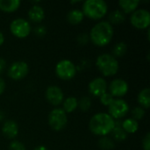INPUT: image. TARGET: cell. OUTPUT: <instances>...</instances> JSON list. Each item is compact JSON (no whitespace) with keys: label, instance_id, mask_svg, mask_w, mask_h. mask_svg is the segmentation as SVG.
<instances>
[{"label":"cell","instance_id":"1","mask_svg":"<svg viewBox=\"0 0 150 150\" xmlns=\"http://www.w3.org/2000/svg\"><path fill=\"white\" fill-rule=\"evenodd\" d=\"M115 120L106 112L94 114L89 123V128L92 134L98 136H107L115 127Z\"/></svg>","mask_w":150,"mask_h":150},{"label":"cell","instance_id":"2","mask_svg":"<svg viewBox=\"0 0 150 150\" xmlns=\"http://www.w3.org/2000/svg\"><path fill=\"white\" fill-rule=\"evenodd\" d=\"M113 34V26L108 21H100L91 28L89 38L96 46L105 47L111 42Z\"/></svg>","mask_w":150,"mask_h":150},{"label":"cell","instance_id":"3","mask_svg":"<svg viewBox=\"0 0 150 150\" xmlns=\"http://www.w3.org/2000/svg\"><path fill=\"white\" fill-rule=\"evenodd\" d=\"M108 11V5L104 0H86L83 4L82 11L84 16L91 19H100L105 17Z\"/></svg>","mask_w":150,"mask_h":150},{"label":"cell","instance_id":"4","mask_svg":"<svg viewBox=\"0 0 150 150\" xmlns=\"http://www.w3.org/2000/svg\"><path fill=\"white\" fill-rule=\"evenodd\" d=\"M96 65L100 73L105 76H115L120 69L118 60L111 54H102L98 56Z\"/></svg>","mask_w":150,"mask_h":150},{"label":"cell","instance_id":"5","mask_svg":"<svg viewBox=\"0 0 150 150\" xmlns=\"http://www.w3.org/2000/svg\"><path fill=\"white\" fill-rule=\"evenodd\" d=\"M55 74L60 79L69 81L75 77L76 74V67L70 60L64 59L57 62L55 66Z\"/></svg>","mask_w":150,"mask_h":150},{"label":"cell","instance_id":"6","mask_svg":"<svg viewBox=\"0 0 150 150\" xmlns=\"http://www.w3.org/2000/svg\"><path fill=\"white\" fill-rule=\"evenodd\" d=\"M68 123L67 113L62 108H54L48 114V124L54 131L62 130Z\"/></svg>","mask_w":150,"mask_h":150},{"label":"cell","instance_id":"7","mask_svg":"<svg viewBox=\"0 0 150 150\" xmlns=\"http://www.w3.org/2000/svg\"><path fill=\"white\" fill-rule=\"evenodd\" d=\"M11 33L18 39L26 38L31 33V25L29 21L23 18H17L10 24Z\"/></svg>","mask_w":150,"mask_h":150},{"label":"cell","instance_id":"8","mask_svg":"<svg viewBox=\"0 0 150 150\" xmlns=\"http://www.w3.org/2000/svg\"><path fill=\"white\" fill-rule=\"evenodd\" d=\"M129 112L128 104L122 98L114 99L108 106V114L115 120L124 118Z\"/></svg>","mask_w":150,"mask_h":150},{"label":"cell","instance_id":"9","mask_svg":"<svg viewBox=\"0 0 150 150\" xmlns=\"http://www.w3.org/2000/svg\"><path fill=\"white\" fill-rule=\"evenodd\" d=\"M133 26L139 30L146 29L150 25V13L146 9H138L134 11L130 17Z\"/></svg>","mask_w":150,"mask_h":150},{"label":"cell","instance_id":"10","mask_svg":"<svg viewBox=\"0 0 150 150\" xmlns=\"http://www.w3.org/2000/svg\"><path fill=\"white\" fill-rule=\"evenodd\" d=\"M29 71L28 64L24 61H17L11 64L8 69V76L12 80H21L25 78Z\"/></svg>","mask_w":150,"mask_h":150},{"label":"cell","instance_id":"11","mask_svg":"<svg viewBox=\"0 0 150 150\" xmlns=\"http://www.w3.org/2000/svg\"><path fill=\"white\" fill-rule=\"evenodd\" d=\"M46 99L49 104L54 106H57L61 105L64 100V94L62 89L55 85H51L47 87L45 92Z\"/></svg>","mask_w":150,"mask_h":150},{"label":"cell","instance_id":"12","mask_svg":"<svg viewBox=\"0 0 150 150\" xmlns=\"http://www.w3.org/2000/svg\"><path fill=\"white\" fill-rule=\"evenodd\" d=\"M109 93L114 98H120L125 96L128 91V83L120 78H116L112 80L109 84Z\"/></svg>","mask_w":150,"mask_h":150},{"label":"cell","instance_id":"13","mask_svg":"<svg viewBox=\"0 0 150 150\" xmlns=\"http://www.w3.org/2000/svg\"><path fill=\"white\" fill-rule=\"evenodd\" d=\"M88 89L92 96L99 98L101 95L107 91L108 84L105 79H104L103 77H96L90 82Z\"/></svg>","mask_w":150,"mask_h":150},{"label":"cell","instance_id":"14","mask_svg":"<svg viewBox=\"0 0 150 150\" xmlns=\"http://www.w3.org/2000/svg\"><path fill=\"white\" fill-rule=\"evenodd\" d=\"M3 134L8 139H14L18 134V125L16 121L9 120L4 122L2 127Z\"/></svg>","mask_w":150,"mask_h":150},{"label":"cell","instance_id":"15","mask_svg":"<svg viewBox=\"0 0 150 150\" xmlns=\"http://www.w3.org/2000/svg\"><path fill=\"white\" fill-rule=\"evenodd\" d=\"M28 18L33 23H40L45 18V11L40 5L34 4L28 11Z\"/></svg>","mask_w":150,"mask_h":150},{"label":"cell","instance_id":"16","mask_svg":"<svg viewBox=\"0 0 150 150\" xmlns=\"http://www.w3.org/2000/svg\"><path fill=\"white\" fill-rule=\"evenodd\" d=\"M140 4L139 0H120L119 6L121 9L120 11L126 15L129 13H133L137 10Z\"/></svg>","mask_w":150,"mask_h":150},{"label":"cell","instance_id":"17","mask_svg":"<svg viewBox=\"0 0 150 150\" xmlns=\"http://www.w3.org/2000/svg\"><path fill=\"white\" fill-rule=\"evenodd\" d=\"M21 4L19 0H0V10L4 12H13Z\"/></svg>","mask_w":150,"mask_h":150},{"label":"cell","instance_id":"18","mask_svg":"<svg viewBox=\"0 0 150 150\" xmlns=\"http://www.w3.org/2000/svg\"><path fill=\"white\" fill-rule=\"evenodd\" d=\"M83 18H84L83 12L82 11V10H79V9H73L69 11L67 15V19L69 23L72 25L80 24L83 20Z\"/></svg>","mask_w":150,"mask_h":150},{"label":"cell","instance_id":"19","mask_svg":"<svg viewBox=\"0 0 150 150\" xmlns=\"http://www.w3.org/2000/svg\"><path fill=\"white\" fill-rule=\"evenodd\" d=\"M120 126H121L122 129L127 134H134L139 129L138 121L134 120L133 118H129V119H127V120H123V122L121 123Z\"/></svg>","mask_w":150,"mask_h":150},{"label":"cell","instance_id":"20","mask_svg":"<svg viewBox=\"0 0 150 150\" xmlns=\"http://www.w3.org/2000/svg\"><path fill=\"white\" fill-rule=\"evenodd\" d=\"M138 103L143 109H149L150 105V89H142L138 94Z\"/></svg>","mask_w":150,"mask_h":150},{"label":"cell","instance_id":"21","mask_svg":"<svg viewBox=\"0 0 150 150\" xmlns=\"http://www.w3.org/2000/svg\"><path fill=\"white\" fill-rule=\"evenodd\" d=\"M62 105L63 106L62 109L66 113H71L74 111H76V109L78 107V100L75 97H69L63 100Z\"/></svg>","mask_w":150,"mask_h":150},{"label":"cell","instance_id":"22","mask_svg":"<svg viewBox=\"0 0 150 150\" xmlns=\"http://www.w3.org/2000/svg\"><path fill=\"white\" fill-rule=\"evenodd\" d=\"M126 20V15L120 10H115L108 15V22L112 25H119Z\"/></svg>","mask_w":150,"mask_h":150},{"label":"cell","instance_id":"23","mask_svg":"<svg viewBox=\"0 0 150 150\" xmlns=\"http://www.w3.org/2000/svg\"><path fill=\"white\" fill-rule=\"evenodd\" d=\"M127 46L125 42H123V41L118 42L112 49V55L116 59L122 57L127 53Z\"/></svg>","mask_w":150,"mask_h":150},{"label":"cell","instance_id":"24","mask_svg":"<svg viewBox=\"0 0 150 150\" xmlns=\"http://www.w3.org/2000/svg\"><path fill=\"white\" fill-rule=\"evenodd\" d=\"M111 134H112L114 141L117 142H124L127 137V134L122 129L121 126H117L116 124H115V127L113 128Z\"/></svg>","mask_w":150,"mask_h":150},{"label":"cell","instance_id":"25","mask_svg":"<svg viewBox=\"0 0 150 150\" xmlns=\"http://www.w3.org/2000/svg\"><path fill=\"white\" fill-rule=\"evenodd\" d=\"M98 146L103 150H112L115 148V142L112 139L104 136L98 141Z\"/></svg>","mask_w":150,"mask_h":150},{"label":"cell","instance_id":"26","mask_svg":"<svg viewBox=\"0 0 150 150\" xmlns=\"http://www.w3.org/2000/svg\"><path fill=\"white\" fill-rule=\"evenodd\" d=\"M91 106V99L89 97H83L78 100V107L83 111L86 112L88 111Z\"/></svg>","mask_w":150,"mask_h":150},{"label":"cell","instance_id":"27","mask_svg":"<svg viewBox=\"0 0 150 150\" xmlns=\"http://www.w3.org/2000/svg\"><path fill=\"white\" fill-rule=\"evenodd\" d=\"M132 115H133V119L135 120H141L144 118L145 116V109H143L141 106H137L134 107L132 111Z\"/></svg>","mask_w":150,"mask_h":150},{"label":"cell","instance_id":"28","mask_svg":"<svg viewBox=\"0 0 150 150\" xmlns=\"http://www.w3.org/2000/svg\"><path fill=\"white\" fill-rule=\"evenodd\" d=\"M114 99H115V98H114L108 91H106L105 93H104L103 95H101V96L99 97L100 103H101L103 105L107 106V107L112 104V102Z\"/></svg>","mask_w":150,"mask_h":150},{"label":"cell","instance_id":"29","mask_svg":"<svg viewBox=\"0 0 150 150\" xmlns=\"http://www.w3.org/2000/svg\"><path fill=\"white\" fill-rule=\"evenodd\" d=\"M9 150H25V146L18 141H11L9 144Z\"/></svg>","mask_w":150,"mask_h":150},{"label":"cell","instance_id":"30","mask_svg":"<svg viewBox=\"0 0 150 150\" xmlns=\"http://www.w3.org/2000/svg\"><path fill=\"white\" fill-rule=\"evenodd\" d=\"M142 149L143 150H150V134L147 133L142 139Z\"/></svg>","mask_w":150,"mask_h":150},{"label":"cell","instance_id":"31","mask_svg":"<svg viewBox=\"0 0 150 150\" xmlns=\"http://www.w3.org/2000/svg\"><path fill=\"white\" fill-rule=\"evenodd\" d=\"M34 33L37 36L39 37H43L46 35L47 33V29L44 25H38L35 29H34Z\"/></svg>","mask_w":150,"mask_h":150},{"label":"cell","instance_id":"32","mask_svg":"<svg viewBox=\"0 0 150 150\" xmlns=\"http://www.w3.org/2000/svg\"><path fill=\"white\" fill-rule=\"evenodd\" d=\"M88 40H89V36L86 33H82V34H79L78 36V41L81 44H86L88 42Z\"/></svg>","mask_w":150,"mask_h":150},{"label":"cell","instance_id":"33","mask_svg":"<svg viewBox=\"0 0 150 150\" xmlns=\"http://www.w3.org/2000/svg\"><path fill=\"white\" fill-rule=\"evenodd\" d=\"M5 67H6V62H5V60L4 58L0 57V75L4 71Z\"/></svg>","mask_w":150,"mask_h":150},{"label":"cell","instance_id":"34","mask_svg":"<svg viewBox=\"0 0 150 150\" xmlns=\"http://www.w3.org/2000/svg\"><path fill=\"white\" fill-rule=\"evenodd\" d=\"M4 90H5V82H4V80L0 76V96L4 93Z\"/></svg>","mask_w":150,"mask_h":150},{"label":"cell","instance_id":"35","mask_svg":"<svg viewBox=\"0 0 150 150\" xmlns=\"http://www.w3.org/2000/svg\"><path fill=\"white\" fill-rule=\"evenodd\" d=\"M4 42V33L0 31V46H2Z\"/></svg>","mask_w":150,"mask_h":150},{"label":"cell","instance_id":"36","mask_svg":"<svg viewBox=\"0 0 150 150\" xmlns=\"http://www.w3.org/2000/svg\"><path fill=\"white\" fill-rule=\"evenodd\" d=\"M33 150H48L47 149L46 146H43V145H40V146H37Z\"/></svg>","mask_w":150,"mask_h":150},{"label":"cell","instance_id":"37","mask_svg":"<svg viewBox=\"0 0 150 150\" xmlns=\"http://www.w3.org/2000/svg\"><path fill=\"white\" fill-rule=\"evenodd\" d=\"M4 119V114L2 111H0V121H2Z\"/></svg>","mask_w":150,"mask_h":150},{"label":"cell","instance_id":"38","mask_svg":"<svg viewBox=\"0 0 150 150\" xmlns=\"http://www.w3.org/2000/svg\"><path fill=\"white\" fill-rule=\"evenodd\" d=\"M79 2H80V1H71L70 3H71V4H76V3H79Z\"/></svg>","mask_w":150,"mask_h":150}]
</instances>
